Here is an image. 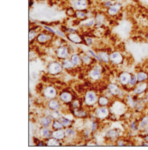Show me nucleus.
Listing matches in <instances>:
<instances>
[{"mask_svg":"<svg viewBox=\"0 0 148 150\" xmlns=\"http://www.w3.org/2000/svg\"><path fill=\"white\" fill-rule=\"evenodd\" d=\"M98 94L93 90H89L86 92L84 95V104L87 107H92L96 104H98Z\"/></svg>","mask_w":148,"mask_h":150,"instance_id":"1","label":"nucleus"},{"mask_svg":"<svg viewBox=\"0 0 148 150\" xmlns=\"http://www.w3.org/2000/svg\"><path fill=\"white\" fill-rule=\"evenodd\" d=\"M56 56L58 59L63 60L70 57V50L68 46L62 45L60 46H57L56 51H55Z\"/></svg>","mask_w":148,"mask_h":150,"instance_id":"2","label":"nucleus"},{"mask_svg":"<svg viewBox=\"0 0 148 150\" xmlns=\"http://www.w3.org/2000/svg\"><path fill=\"white\" fill-rule=\"evenodd\" d=\"M63 65L58 62H51L47 66L48 73L51 76H57L63 71Z\"/></svg>","mask_w":148,"mask_h":150,"instance_id":"3","label":"nucleus"},{"mask_svg":"<svg viewBox=\"0 0 148 150\" xmlns=\"http://www.w3.org/2000/svg\"><path fill=\"white\" fill-rule=\"evenodd\" d=\"M110 109L107 106H100L99 105V107H97L94 111V114L96 116L97 119L99 120H104L105 118H107L110 115Z\"/></svg>","mask_w":148,"mask_h":150,"instance_id":"4","label":"nucleus"},{"mask_svg":"<svg viewBox=\"0 0 148 150\" xmlns=\"http://www.w3.org/2000/svg\"><path fill=\"white\" fill-rule=\"evenodd\" d=\"M102 69L99 64H97L96 66H94L92 69H91L88 72V76L92 81H99L102 77Z\"/></svg>","mask_w":148,"mask_h":150,"instance_id":"5","label":"nucleus"},{"mask_svg":"<svg viewBox=\"0 0 148 150\" xmlns=\"http://www.w3.org/2000/svg\"><path fill=\"white\" fill-rule=\"evenodd\" d=\"M51 40H52V35H51V33L47 32V31H46V29H45L43 32L39 33V35H38L37 38H36L37 43L41 44V45L47 44V43H49V42L51 41Z\"/></svg>","mask_w":148,"mask_h":150,"instance_id":"6","label":"nucleus"},{"mask_svg":"<svg viewBox=\"0 0 148 150\" xmlns=\"http://www.w3.org/2000/svg\"><path fill=\"white\" fill-rule=\"evenodd\" d=\"M42 93H43V96L49 100L56 99V98H57V88H56L54 86L50 85V86H47V87H46V88L43 89Z\"/></svg>","mask_w":148,"mask_h":150,"instance_id":"7","label":"nucleus"},{"mask_svg":"<svg viewBox=\"0 0 148 150\" xmlns=\"http://www.w3.org/2000/svg\"><path fill=\"white\" fill-rule=\"evenodd\" d=\"M110 62L114 65H119L123 62V56L122 52L118 51H114L110 54Z\"/></svg>","mask_w":148,"mask_h":150,"instance_id":"8","label":"nucleus"},{"mask_svg":"<svg viewBox=\"0 0 148 150\" xmlns=\"http://www.w3.org/2000/svg\"><path fill=\"white\" fill-rule=\"evenodd\" d=\"M89 6L88 0H74L72 7L75 11H87Z\"/></svg>","mask_w":148,"mask_h":150,"instance_id":"9","label":"nucleus"},{"mask_svg":"<svg viewBox=\"0 0 148 150\" xmlns=\"http://www.w3.org/2000/svg\"><path fill=\"white\" fill-rule=\"evenodd\" d=\"M59 100L64 104H70L74 100V96L71 92H69L68 90H64V91L60 93Z\"/></svg>","mask_w":148,"mask_h":150,"instance_id":"10","label":"nucleus"},{"mask_svg":"<svg viewBox=\"0 0 148 150\" xmlns=\"http://www.w3.org/2000/svg\"><path fill=\"white\" fill-rule=\"evenodd\" d=\"M110 111H111V112L114 113V114L121 115L125 111V105L123 102H120V101L115 102L111 105V110Z\"/></svg>","mask_w":148,"mask_h":150,"instance_id":"11","label":"nucleus"},{"mask_svg":"<svg viewBox=\"0 0 148 150\" xmlns=\"http://www.w3.org/2000/svg\"><path fill=\"white\" fill-rule=\"evenodd\" d=\"M66 38L73 44H82L83 39L79 34L77 33H70L66 35Z\"/></svg>","mask_w":148,"mask_h":150,"instance_id":"12","label":"nucleus"},{"mask_svg":"<svg viewBox=\"0 0 148 150\" xmlns=\"http://www.w3.org/2000/svg\"><path fill=\"white\" fill-rule=\"evenodd\" d=\"M131 76L132 75L127 71H123V72H121L118 76V80L120 81V83L123 86H127L129 84V81L131 79Z\"/></svg>","mask_w":148,"mask_h":150,"instance_id":"13","label":"nucleus"},{"mask_svg":"<svg viewBox=\"0 0 148 150\" xmlns=\"http://www.w3.org/2000/svg\"><path fill=\"white\" fill-rule=\"evenodd\" d=\"M121 9H122V4L119 3H115L109 9H107V14L110 16H116L118 15Z\"/></svg>","mask_w":148,"mask_h":150,"instance_id":"14","label":"nucleus"},{"mask_svg":"<svg viewBox=\"0 0 148 150\" xmlns=\"http://www.w3.org/2000/svg\"><path fill=\"white\" fill-rule=\"evenodd\" d=\"M39 122L41 126H44V127H50L51 125H52V122H53V118L51 117V115H46L39 117Z\"/></svg>","mask_w":148,"mask_h":150,"instance_id":"15","label":"nucleus"},{"mask_svg":"<svg viewBox=\"0 0 148 150\" xmlns=\"http://www.w3.org/2000/svg\"><path fill=\"white\" fill-rule=\"evenodd\" d=\"M108 91L111 95L118 96V95H120V93L122 92V89L118 85L112 82V83H110L108 85Z\"/></svg>","mask_w":148,"mask_h":150,"instance_id":"16","label":"nucleus"},{"mask_svg":"<svg viewBox=\"0 0 148 150\" xmlns=\"http://www.w3.org/2000/svg\"><path fill=\"white\" fill-rule=\"evenodd\" d=\"M136 87L134 88V93L135 94H141L147 89L148 84L147 82L142 81V82H138V84L135 85Z\"/></svg>","mask_w":148,"mask_h":150,"instance_id":"17","label":"nucleus"},{"mask_svg":"<svg viewBox=\"0 0 148 150\" xmlns=\"http://www.w3.org/2000/svg\"><path fill=\"white\" fill-rule=\"evenodd\" d=\"M96 21L94 17H87L82 21H80V26L82 28H92L95 27Z\"/></svg>","mask_w":148,"mask_h":150,"instance_id":"18","label":"nucleus"},{"mask_svg":"<svg viewBox=\"0 0 148 150\" xmlns=\"http://www.w3.org/2000/svg\"><path fill=\"white\" fill-rule=\"evenodd\" d=\"M48 108L51 111H57V110H60V108H61L60 101L57 100V99L49 100H48Z\"/></svg>","mask_w":148,"mask_h":150,"instance_id":"19","label":"nucleus"},{"mask_svg":"<svg viewBox=\"0 0 148 150\" xmlns=\"http://www.w3.org/2000/svg\"><path fill=\"white\" fill-rule=\"evenodd\" d=\"M51 130L49 129V127H42L40 128L39 129V136L42 139H45V140H47L50 137H51Z\"/></svg>","mask_w":148,"mask_h":150,"instance_id":"20","label":"nucleus"},{"mask_svg":"<svg viewBox=\"0 0 148 150\" xmlns=\"http://www.w3.org/2000/svg\"><path fill=\"white\" fill-rule=\"evenodd\" d=\"M51 137H54V138L57 139V140H63L65 139L66 136H65V130L63 129H54L52 132H51Z\"/></svg>","mask_w":148,"mask_h":150,"instance_id":"21","label":"nucleus"},{"mask_svg":"<svg viewBox=\"0 0 148 150\" xmlns=\"http://www.w3.org/2000/svg\"><path fill=\"white\" fill-rule=\"evenodd\" d=\"M71 112H73V114L75 115V117H79V118L87 117L88 116L87 112V111H86L85 109L81 108V107H80V108H76V109H73Z\"/></svg>","mask_w":148,"mask_h":150,"instance_id":"22","label":"nucleus"},{"mask_svg":"<svg viewBox=\"0 0 148 150\" xmlns=\"http://www.w3.org/2000/svg\"><path fill=\"white\" fill-rule=\"evenodd\" d=\"M80 57H81V60H82V64H85V65H91L92 63H94L97 60L94 58L91 57L90 55H88L87 52L80 55Z\"/></svg>","mask_w":148,"mask_h":150,"instance_id":"23","label":"nucleus"},{"mask_svg":"<svg viewBox=\"0 0 148 150\" xmlns=\"http://www.w3.org/2000/svg\"><path fill=\"white\" fill-rule=\"evenodd\" d=\"M62 65H63V69H66V70H71L75 67V64L73 63V61L70 59V58L63 59L62 61Z\"/></svg>","mask_w":148,"mask_h":150,"instance_id":"24","label":"nucleus"},{"mask_svg":"<svg viewBox=\"0 0 148 150\" xmlns=\"http://www.w3.org/2000/svg\"><path fill=\"white\" fill-rule=\"evenodd\" d=\"M119 132L116 129H110L108 130V132L106 133V138L111 141H116L119 138Z\"/></svg>","mask_w":148,"mask_h":150,"instance_id":"25","label":"nucleus"},{"mask_svg":"<svg viewBox=\"0 0 148 150\" xmlns=\"http://www.w3.org/2000/svg\"><path fill=\"white\" fill-rule=\"evenodd\" d=\"M70 59L73 61V63L75 64V66H80L82 64V60H81V57L76 52H73L70 54Z\"/></svg>","mask_w":148,"mask_h":150,"instance_id":"26","label":"nucleus"},{"mask_svg":"<svg viewBox=\"0 0 148 150\" xmlns=\"http://www.w3.org/2000/svg\"><path fill=\"white\" fill-rule=\"evenodd\" d=\"M98 55L100 58V61L104 63V64H108L110 62V54L106 52V51H100L98 52Z\"/></svg>","mask_w":148,"mask_h":150,"instance_id":"27","label":"nucleus"},{"mask_svg":"<svg viewBox=\"0 0 148 150\" xmlns=\"http://www.w3.org/2000/svg\"><path fill=\"white\" fill-rule=\"evenodd\" d=\"M95 18V21H96V24H95V27L96 28H99V27H102V25L105 21V16L103 15L101 13H99L96 15V16L94 17Z\"/></svg>","mask_w":148,"mask_h":150,"instance_id":"28","label":"nucleus"},{"mask_svg":"<svg viewBox=\"0 0 148 150\" xmlns=\"http://www.w3.org/2000/svg\"><path fill=\"white\" fill-rule=\"evenodd\" d=\"M98 105H100V106H108L110 105V99L107 96L101 95V96L99 97Z\"/></svg>","mask_w":148,"mask_h":150,"instance_id":"29","label":"nucleus"},{"mask_svg":"<svg viewBox=\"0 0 148 150\" xmlns=\"http://www.w3.org/2000/svg\"><path fill=\"white\" fill-rule=\"evenodd\" d=\"M65 136L67 138H74L76 136V130L72 127L65 128Z\"/></svg>","mask_w":148,"mask_h":150,"instance_id":"30","label":"nucleus"},{"mask_svg":"<svg viewBox=\"0 0 148 150\" xmlns=\"http://www.w3.org/2000/svg\"><path fill=\"white\" fill-rule=\"evenodd\" d=\"M136 76L138 82L146 81L148 79V74L145 71H139L136 74Z\"/></svg>","mask_w":148,"mask_h":150,"instance_id":"31","label":"nucleus"},{"mask_svg":"<svg viewBox=\"0 0 148 150\" xmlns=\"http://www.w3.org/2000/svg\"><path fill=\"white\" fill-rule=\"evenodd\" d=\"M75 16L79 21H82V20L87 18V11H75Z\"/></svg>","mask_w":148,"mask_h":150,"instance_id":"32","label":"nucleus"},{"mask_svg":"<svg viewBox=\"0 0 148 150\" xmlns=\"http://www.w3.org/2000/svg\"><path fill=\"white\" fill-rule=\"evenodd\" d=\"M46 142L47 146H60L62 144L60 140H57V139L54 138L52 137H50L49 139H47Z\"/></svg>","mask_w":148,"mask_h":150,"instance_id":"33","label":"nucleus"},{"mask_svg":"<svg viewBox=\"0 0 148 150\" xmlns=\"http://www.w3.org/2000/svg\"><path fill=\"white\" fill-rule=\"evenodd\" d=\"M51 128L53 129H63L64 126L62 124V122L60 121V119H53L52 125H51Z\"/></svg>","mask_w":148,"mask_h":150,"instance_id":"34","label":"nucleus"},{"mask_svg":"<svg viewBox=\"0 0 148 150\" xmlns=\"http://www.w3.org/2000/svg\"><path fill=\"white\" fill-rule=\"evenodd\" d=\"M60 121L62 122V124L63 125V126L64 128H68V127H71L72 126V120H69L68 118H66L65 117H63V116H62L61 117H60Z\"/></svg>","mask_w":148,"mask_h":150,"instance_id":"35","label":"nucleus"},{"mask_svg":"<svg viewBox=\"0 0 148 150\" xmlns=\"http://www.w3.org/2000/svg\"><path fill=\"white\" fill-rule=\"evenodd\" d=\"M38 35H39V33H38L37 29L34 28H31V29H30V31H29V41H30V42L34 41V39L37 38Z\"/></svg>","mask_w":148,"mask_h":150,"instance_id":"36","label":"nucleus"},{"mask_svg":"<svg viewBox=\"0 0 148 150\" xmlns=\"http://www.w3.org/2000/svg\"><path fill=\"white\" fill-rule=\"evenodd\" d=\"M148 125V117H144L141 121L139 124V127L140 129H145L146 127H147Z\"/></svg>","mask_w":148,"mask_h":150,"instance_id":"37","label":"nucleus"},{"mask_svg":"<svg viewBox=\"0 0 148 150\" xmlns=\"http://www.w3.org/2000/svg\"><path fill=\"white\" fill-rule=\"evenodd\" d=\"M51 117L53 119H60V117H62V113H61V111L60 110H57V111H51Z\"/></svg>","mask_w":148,"mask_h":150,"instance_id":"38","label":"nucleus"},{"mask_svg":"<svg viewBox=\"0 0 148 150\" xmlns=\"http://www.w3.org/2000/svg\"><path fill=\"white\" fill-rule=\"evenodd\" d=\"M71 107L72 109H76V108H80L81 107V104H80V101L79 100H74L71 103Z\"/></svg>","mask_w":148,"mask_h":150,"instance_id":"39","label":"nucleus"},{"mask_svg":"<svg viewBox=\"0 0 148 150\" xmlns=\"http://www.w3.org/2000/svg\"><path fill=\"white\" fill-rule=\"evenodd\" d=\"M137 76L136 75H132V76H131V79H130V81H129V86L130 87H135V85L137 84Z\"/></svg>","mask_w":148,"mask_h":150,"instance_id":"40","label":"nucleus"},{"mask_svg":"<svg viewBox=\"0 0 148 150\" xmlns=\"http://www.w3.org/2000/svg\"><path fill=\"white\" fill-rule=\"evenodd\" d=\"M84 41H85L84 43L88 46H91L92 45V43H93V40H92V37H86Z\"/></svg>","mask_w":148,"mask_h":150,"instance_id":"41","label":"nucleus"},{"mask_svg":"<svg viewBox=\"0 0 148 150\" xmlns=\"http://www.w3.org/2000/svg\"><path fill=\"white\" fill-rule=\"evenodd\" d=\"M66 13L69 16H73L75 15V10L73 7H68V9H67V11H66Z\"/></svg>","mask_w":148,"mask_h":150,"instance_id":"42","label":"nucleus"},{"mask_svg":"<svg viewBox=\"0 0 148 150\" xmlns=\"http://www.w3.org/2000/svg\"><path fill=\"white\" fill-rule=\"evenodd\" d=\"M90 129L92 130V132H95L98 129V123L95 120H92V125Z\"/></svg>","mask_w":148,"mask_h":150,"instance_id":"43","label":"nucleus"},{"mask_svg":"<svg viewBox=\"0 0 148 150\" xmlns=\"http://www.w3.org/2000/svg\"><path fill=\"white\" fill-rule=\"evenodd\" d=\"M112 4H113L112 0H107V1H104V8H106V9H109Z\"/></svg>","mask_w":148,"mask_h":150,"instance_id":"44","label":"nucleus"},{"mask_svg":"<svg viewBox=\"0 0 148 150\" xmlns=\"http://www.w3.org/2000/svg\"><path fill=\"white\" fill-rule=\"evenodd\" d=\"M130 129H131V130H137L138 129V126H137V124L135 122H132L130 124Z\"/></svg>","mask_w":148,"mask_h":150,"instance_id":"45","label":"nucleus"},{"mask_svg":"<svg viewBox=\"0 0 148 150\" xmlns=\"http://www.w3.org/2000/svg\"><path fill=\"white\" fill-rule=\"evenodd\" d=\"M117 145L124 146V145H126V142L123 141V140H118V141H117Z\"/></svg>","mask_w":148,"mask_h":150,"instance_id":"46","label":"nucleus"},{"mask_svg":"<svg viewBox=\"0 0 148 150\" xmlns=\"http://www.w3.org/2000/svg\"><path fill=\"white\" fill-rule=\"evenodd\" d=\"M145 141H147V142H148V135L146 137H145Z\"/></svg>","mask_w":148,"mask_h":150,"instance_id":"47","label":"nucleus"}]
</instances>
